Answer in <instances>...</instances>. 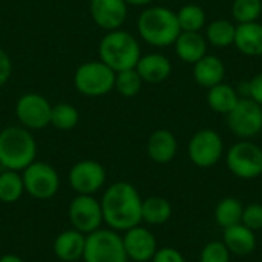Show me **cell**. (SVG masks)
<instances>
[{
	"label": "cell",
	"instance_id": "cell-1",
	"mask_svg": "<svg viewBox=\"0 0 262 262\" xmlns=\"http://www.w3.org/2000/svg\"><path fill=\"white\" fill-rule=\"evenodd\" d=\"M100 204L104 224L115 232H126L143 223V198L137 187L127 181H117L111 184L104 190Z\"/></svg>",
	"mask_w": 262,
	"mask_h": 262
},
{
	"label": "cell",
	"instance_id": "cell-2",
	"mask_svg": "<svg viewBox=\"0 0 262 262\" xmlns=\"http://www.w3.org/2000/svg\"><path fill=\"white\" fill-rule=\"evenodd\" d=\"M37 158V141L23 126H8L0 130V166L23 172Z\"/></svg>",
	"mask_w": 262,
	"mask_h": 262
},
{
	"label": "cell",
	"instance_id": "cell-3",
	"mask_svg": "<svg viewBox=\"0 0 262 262\" xmlns=\"http://www.w3.org/2000/svg\"><path fill=\"white\" fill-rule=\"evenodd\" d=\"M140 37L150 46L166 48L175 43L181 32L177 12L166 6L146 8L137 23Z\"/></svg>",
	"mask_w": 262,
	"mask_h": 262
},
{
	"label": "cell",
	"instance_id": "cell-4",
	"mask_svg": "<svg viewBox=\"0 0 262 262\" xmlns=\"http://www.w3.org/2000/svg\"><path fill=\"white\" fill-rule=\"evenodd\" d=\"M98 60L112 71L120 72L134 69L141 57V48L135 35L124 29L107 31L98 45Z\"/></svg>",
	"mask_w": 262,
	"mask_h": 262
},
{
	"label": "cell",
	"instance_id": "cell-5",
	"mask_svg": "<svg viewBox=\"0 0 262 262\" xmlns=\"http://www.w3.org/2000/svg\"><path fill=\"white\" fill-rule=\"evenodd\" d=\"M115 71L101 60H89L81 63L74 74V86L84 97H103L114 91Z\"/></svg>",
	"mask_w": 262,
	"mask_h": 262
},
{
	"label": "cell",
	"instance_id": "cell-6",
	"mask_svg": "<svg viewBox=\"0 0 262 262\" xmlns=\"http://www.w3.org/2000/svg\"><path fill=\"white\" fill-rule=\"evenodd\" d=\"M83 262H129L123 236L112 229H98L86 235V246L83 252Z\"/></svg>",
	"mask_w": 262,
	"mask_h": 262
},
{
	"label": "cell",
	"instance_id": "cell-7",
	"mask_svg": "<svg viewBox=\"0 0 262 262\" xmlns=\"http://www.w3.org/2000/svg\"><path fill=\"white\" fill-rule=\"evenodd\" d=\"M25 192L35 200H51L60 189L58 172L45 161H34L21 172Z\"/></svg>",
	"mask_w": 262,
	"mask_h": 262
},
{
	"label": "cell",
	"instance_id": "cell-8",
	"mask_svg": "<svg viewBox=\"0 0 262 262\" xmlns=\"http://www.w3.org/2000/svg\"><path fill=\"white\" fill-rule=\"evenodd\" d=\"M229 170L241 180H255L262 175V147L250 140L235 143L227 152Z\"/></svg>",
	"mask_w": 262,
	"mask_h": 262
},
{
	"label": "cell",
	"instance_id": "cell-9",
	"mask_svg": "<svg viewBox=\"0 0 262 262\" xmlns=\"http://www.w3.org/2000/svg\"><path fill=\"white\" fill-rule=\"evenodd\" d=\"M227 124L233 135L250 140L262 130V106L249 97L239 98L236 106L227 114Z\"/></svg>",
	"mask_w": 262,
	"mask_h": 262
},
{
	"label": "cell",
	"instance_id": "cell-10",
	"mask_svg": "<svg viewBox=\"0 0 262 262\" xmlns=\"http://www.w3.org/2000/svg\"><path fill=\"white\" fill-rule=\"evenodd\" d=\"M68 218L72 229L83 235H91L103 226V212L100 200L94 195H77L68 207Z\"/></svg>",
	"mask_w": 262,
	"mask_h": 262
},
{
	"label": "cell",
	"instance_id": "cell-11",
	"mask_svg": "<svg viewBox=\"0 0 262 262\" xmlns=\"http://www.w3.org/2000/svg\"><path fill=\"white\" fill-rule=\"evenodd\" d=\"M187 154L190 161L201 169H209L218 164L224 154L221 135L213 129H201L193 134L189 141Z\"/></svg>",
	"mask_w": 262,
	"mask_h": 262
},
{
	"label": "cell",
	"instance_id": "cell-12",
	"mask_svg": "<svg viewBox=\"0 0 262 262\" xmlns=\"http://www.w3.org/2000/svg\"><path fill=\"white\" fill-rule=\"evenodd\" d=\"M52 104L49 100L37 92L23 94L15 103V117L20 126L28 130H41L51 124Z\"/></svg>",
	"mask_w": 262,
	"mask_h": 262
},
{
	"label": "cell",
	"instance_id": "cell-13",
	"mask_svg": "<svg viewBox=\"0 0 262 262\" xmlns=\"http://www.w3.org/2000/svg\"><path fill=\"white\" fill-rule=\"evenodd\" d=\"M68 181L77 195H95L106 183V169L95 160H81L69 169Z\"/></svg>",
	"mask_w": 262,
	"mask_h": 262
},
{
	"label": "cell",
	"instance_id": "cell-14",
	"mask_svg": "<svg viewBox=\"0 0 262 262\" xmlns=\"http://www.w3.org/2000/svg\"><path fill=\"white\" fill-rule=\"evenodd\" d=\"M123 246L127 259L134 262L152 261L154 255L158 250L155 235L147 227H141V226H135L124 232Z\"/></svg>",
	"mask_w": 262,
	"mask_h": 262
},
{
	"label": "cell",
	"instance_id": "cell-15",
	"mask_svg": "<svg viewBox=\"0 0 262 262\" xmlns=\"http://www.w3.org/2000/svg\"><path fill=\"white\" fill-rule=\"evenodd\" d=\"M89 11L94 23L106 32L120 29L127 18V3L124 0H91Z\"/></svg>",
	"mask_w": 262,
	"mask_h": 262
},
{
	"label": "cell",
	"instance_id": "cell-16",
	"mask_svg": "<svg viewBox=\"0 0 262 262\" xmlns=\"http://www.w3.org/2000/svg\"><path fill=\"white\" fill-rule=\"evenodd\" d=\"M84 246H86V235L71 227L55 236L52 249L58 261L74 262L83 259Z\"/></svg>",
	"mask_w": 262,
	"mask_h": 262
},
{
	"label": "cell",
	"instance_id": "cell-17",
	"mask_svg": "<svg viewBox=\"0 0 262 262\" xmlns=\"http://www.w3.org/2000/svg\"><path fill=\"white\" fill-rule=\"evenodd\" d=\"M135 69L144 83L158 84L170 77L172 63L166 55L160 52H150V54L140 57Z\"/></svg>",
	"mask_w": 262,
	"mask_h": 262
},
{
	"label": "cell",
	"instance_id": "cell-18",
	"mask_svg": "<svg viewBox=\"0 0 262 262\" xmlns=\"http://www.w3.org/2000/svg\"><path fill=\"white\" fill-rule=\"evenodd\" d=\"M146 150L152 161L158 164H167L175 158L178 152L177 137L167 129H158L150 134Z\"/></svg>",
	"mask_w": 262,
	"mask_h": 262
},
{
	"label": "cell",
	"instance_id": "cell-19",
	"mask_svg": "<svg viewBox=\"0 0 262 262\" xmlns=\"http://www.w3.org/2000/svg\"><path fill=\"white\" fill-rule=\"evenodd\" d=\"M223 243L232 255L247 256L252 255L256 249V235L253 230L244 224H235L227 229H223Z\"/></svg>",
	"mask_w": 262,
	"mask_h": 262
},
{
	"label": "cell",
	"instance_id": "cell-20",
	"mask_svg": "<svg viewBox=\"0 0 262 262\" xmlns=\"http://www.w3.org/2000/svg\"><path fill=\"white\" fill-rule=\"evenodd\" d=\"M173 46L178 58L189 64H195L207 54V40L201 32L181 31Z\"/></svg>",
	"mask_w": 262,
	"mask_h": 262
},
{
	"label": "cell",
	"instance_id": "cell-21",
	"mask_svg": "<svg viewBox=\"0 0 262 262\" xmlns=\"http://www.w3.org/2000/svg\"><path fill=\"white\" fill-rule=\"evenodd\" d=\"M226 75V66L216 55H204L193 64V80L198 86L210 89L223 83Z\"/></svg>",
	"mask_w": 262,
	"mask_h": 262
},
{
	"label": "cell",
	"instance_id": "cell-22",
	"mask_svg": "<svg viewBox=\"0 0 262 262\" xmlns=\"http://www.w3.org/2000/svg\"><path fill=\"white\" fill-rule=\"evenodd\" d=\"M236 49L247 57L262 55V25L259 21L236 25L235 41Z\"/></svg>",
	"mask_w": 262,
	"mask_h": 262
},
{
	"label": "cell",
	"instance_id": "cell-23",
	"mask_svg": "<svg viewBox=\"0 0 262 262\" xmlns=\"http://www.w3.org/2000/svg\"><path fill=\"white\" fill-rule=\"evenodd\" d=\"M239 95H238V91L227 84V83H220L213 88L209 89L207 92V104L209 107L216 112V114H223V115H227L235 106L236 103L239 101Z\"/></svg>",
	"mask_w": 262,
	"mask_h": 262
},
{
	"label": "cell",
	"instance_id": "cell-24",
	"mask_svg": "<svg viewBox=\"0 0 262 262\" xmlns=\"http://www.w3.org/2000/svg\"><path fill=\"white\" fill-rule=\"evenodd\" d=\"M172 216V206L163 196H149L143 200L141 220L149 226H163Z\"/></svg>",
	"mask_w": 262,
	"mask_h": 262
},
{
	"label": "cell",
	"instance_id": "cell-25",
	"mask_svg": "<svg viewBox=\"0 0 262 262\" xmlns=\"http://www.w3.org/2000/svg\"><path fill=\"white\" fill-rule=\"evenodd\" d=\"M243 210L244 206L238 198L226 196L215 207V221L223 229L239 224L243 218Z\"/></svg>",
	"mask_w": 262,
	"mask_h": 262
},
{
	"label": "cell",
	"instance_id": "cell-26",
	"mask_svg": "<svg viewBox=\"0 0 262 262\" xmlns=\"http://www.w3.org/2000/svg\"><path fill=\"white\" fill-rule=\"evenodd\" d=\"M25 193V184L20 172L3 169L0 172V201L5 204L17 203Z\"/></svg>",
	"mask_w": 262,
	"mask_h": 262
},
{
	"label": "cell",
	"instance_id": "cell-27",
	"mask_svg": "<svg viewBox=\"0 0 262 262\" xmlns=\"http://www.w3.org/2000/svg\"><path fill=\"white\" fill-rule=\"evenodd\" d=\"M235 32L236 26L226 20V18H218L213 20L212 23L207 25L206 28V40L216 48H227L233 45L235 41Z\"/></svg>",
	"mask_w": 262,
	"mask_h": 262
},
{
	"label": "cell",
	"instance_id": "cell-28",
	"mask_svg": "<svg viewBox=\"0 0 262 262\" xmlns=\"http://www.w3.org/2000/svg\"><path fill=\"white\" fill-rule=\"evenodd\" d=\"M177 18L181 31L200 32L206 26V12L200 5L195 3H187L181 6L177 12Z\"/></svg>",
	"mask_w": 262,
	"mask_h": 262
},
{
	"label": "cell",
	"instance_id": "cell-29",
	"mask_svg": "<svg viewBox=\"0 0 262 262\" xmlns=\"http://www.w3.org/2000/svg\"><path fill=\"white\" fill-rule=\"evenodd\" d=\"M80 121L78 109L71 103H57L51 111V126L58 130H71Z\"/></svg>",
	"mask_w": 262,
	"mask_h": 262
},
{
	"label": "cell",
	"instance_id": "cell-30",
	"mask_svg": "<svg viewBox=\"0 0 262 262\" xmlns=\"http://www.w3.org/2000/svg\"><path fill=\"white\" fill-rule=\"evenodd\" d=\"M143 80L140 77V74L137 72V69H126V71H120L115 72V84L114 89L124 98H134L140 94L141 88H143Z\"/></svg>",
	"mask_w": 262,
	"mask_h": 262
},
{
	"label": "cell",
	"instance_id": "cell-31",
	"mask_svg": "<svg viewBox=\"0 0 262 262\" xmlns=\"http://www.w3.org/2000/svg\"><path fill=\"white\" fill-rule=\"evenodd\" d=\"M232 15L238 25L258 21L262 15V0H233Z\"/></svg>",
	"mask_w": 262,
	"mask_h": 262
},
{
	"label": "cell",
	"instance_id": "cell-32",
	"mask_svg": "<svg viewBox=\"0 0 262 262\" xmlns=\"http://www.w3.org/2000/svg\"><path fill=\"white\" fill-rule=\"evenodd\" d=\"M230 256L232 253L223 241H212L203 249L200 262H230Z\"/></svg>",
	"mask_w": 262,
	"mask_h": 262
},
{
	"label": "cell",
	"instance_id": "cell-33",
	"mask_svg": "<svg viewBox=\"0 0 262 262\" xmlns=\"http://www.w3.org/2000/svg\"><path fill=\"white\" fill-rule=\"evenodd\" d=\"M241 224L253 230L255 233L262 230V204L259 203H252L244 207L243 210V218Z\"/></svg>",
	"mask_w": 262,
	"mask_h": 262
},
{
	"label": "cell",
	"instance_id": "cell-34",
	"mask_svg": "<svg viewBox=\"0 0 262 262\" xmlns=\"http://www.w3.org/2000/svg\"><path fill=\"white\" fill-rule=\"evenodd\" d=\"M152 262H186L181 252L173 247H161L154 255Z\"/></svg>",
	"mask_w": 262,
	"mask_h": 262
},
{
	"label": "cell",
	"instance_id": "cell-35",
	"mask_svg": "<svg viewBox=\"0 0 262 262\" xmlns=\"http://www.w3.org/2000/svg\"><path fill=\"white\" fill-rule=\"evenodd\" d=\"M246 86V95L262 106V72L256 74Z\"/></svg>",
	"mask_w": 262,
	"mask_h": 262
},
{
	"label": "cell",
	"instance_id": "cell-36",
	"mask_svg": "<svg viewBox=\"0 0 262 262\" xmlns=\"http://www.w3.org/2000/svg\"><path fill=\"white\" fill-rule=\"evenodd\" d=\"M12 75V60L8 52L0 48V88L5 86Z\"/></svg>",
	"mask_w": 262,
	"mask_h": 262
},
{
	"label": "cell",
	"instance_id": "cell-37",
	"mask_svg": "<svg viewBox=\"0 0 262 262\" xmlns=\"http://www.w3.org/2000/svg\"><path fill=\"white\" fill-rule=\"evenodd\" d=\"M0 262H25L20 256L17 255H12V253H8V255H3L0 258Z\"/></svg>",
	"mask_w": 262,
	"mask_h": 262
},
{
	"label": "cell",
	"instance_id": "cell-38",
	"mask_svg": "<svg viewBox=\"0 0 262 262\" xmlns=\"http://www.w3.org/2000/svg\"><path fill=\"white\" fill-rule=\"evenodd\" d=\"M126 3H127V6L130 5V6H147V5H150L154 0H124Z\"/></svg>",
	"mask_w": 262,
	"mask_h": 262
},
{
	"label": "cell",
	"instance_id": "cell-39",
	"mask_svg": "<svg viewBox=\"0 0 262 262\" xmlns=\"http://www.w3.org/2000/svg\"><path fill=\"white\" fill-rule=\"evenodd\" d=\"M74 262H83V261H74Z\"/></svg>",
	"mask_w": 262,
	"mask_h": 262
}]
</instances>
